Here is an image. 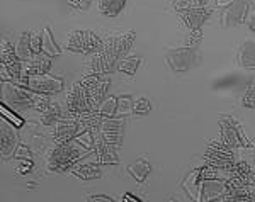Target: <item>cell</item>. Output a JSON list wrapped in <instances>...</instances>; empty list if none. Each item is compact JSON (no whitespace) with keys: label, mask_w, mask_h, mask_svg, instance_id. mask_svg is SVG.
<instances>
[{"label":"cell","mask_w":255,"mask_h":202,"mask_svg":"<svg viewBox=\"0 0 255 202\" xmlns=\"http://www.w3.org/2000/svg\"><path fill=\"white\" fill-rule=\"evenodd\" d=\"M67 117H73V115L68 112L67 105L61 104V102L51 101V104L46 107V110H44V112H41L39 122L43 126H51L53 127L56 122L63 121V119H67Z\"/></svg>","instance_id":"cell-17"},{"label":"cell","mask_w":255,"mask_h":202,"mask_svg":"<svg viewBox=\"0 0 255 202\" xmlns=\"http://www.w3.org/2000/svg\"><path fill=\"white\" fill-rule=\"evenodd\" d=\"M17 148V133L5 121L0 122V153L3 158H12Z\"/></svg>","instance_id":"cell-16"},{"label":"cell","mask_w":255,"mask_h":202,"mask_svg":"<svg viewBox=\"0 0 255 202\" xmlns=\"http://www.w3.org/2000/svg\"><path fill=\"white\" fill-rule=\"evenodd\" d=\"M133 99L131 96H118V112L116 117H128V115L133 114Z\"/></svg>","instance_id":"cell-27"},{"label":"cell","mask_w":255,"mask_h":202,"mask_svg":"<svg viewBox=\"0 0 255 202\" xmlns=\"http://www.w3.org/2000/svg\"><path fill=\"white\" fill-rule=\"evenodd\" d=\"M63 104L67 105L68 112L75 117L82 112H87V110H92L89 105V99H87V89L80 84V82H75L67 94H65Z\"/></svg>","instance_id":"cell-8"},{"label":"cell","mask_w":255,"mask_h":202,"mask_svg":"<svg viewBox=\"0 0 255 202\" xmlns=\"http://www.w3.org/2000/svg\"><path fill=\"white\" fill-rule=\"evenodd\" d=\"M203 41V31H189V38H187V43L186 46H192V48H197Z\"/></svg>","instance_id":"cell-31"},{"label":"cell","mask_w":255,"mask_h":202,"mask_svg":"<svg viewBox=\"0 0 255 202\" xmlns=\"http://www.w3.org/2000/svg\"><path fill=\"white\" fill-rule=\"evenodd\" d=\"M213 14H215V9H211V7H194V9L177 10V15L182 19L189 31H203V26Z\"/></svg>","instance_id":"cell-11"},{"label":"cell","mask_w":255,"mask_h":202,"mask_svg":"<svg viewBox=\"0 0 255 202\" xmlns=\"http://www.w3.org/2000/svg\"><path fill=\"white\" fill-rule=\"evenodd\" d=\"M2 115L3 117H9V119H12L14 121V124L17 126V127H22V124H24V121L20 117H17L15 114H12V112H7L5 110V107H2Z\"/></svg>","instance_id":"cell-36"},{"label":"cell","mask_w":255,"mask_h":202,"mask_svg":"<svg viewBox=\"0 0 255 202\" xmlns=\"http://www.w3.org/2000/svg\"><path fill=\"white\" fill-rule=\"evenodd\" d=\"M31 34H32L31 31L22 32V34L19 36V39H17V44H15V53H17V56L24 61V63H26V61H31L32 58L36 56V53L32 51Z\"/></svg>","instance_id":"cell-23"},{"label":"cell","mask_w":255,"mask_h":202,"mask_svg":"<svg viewBox=\"0 0 255 202\" xmlns=\"http://www.w3.org/2000/svg\"><path fill=\"white\" fill-rule=\"evenodd\" d=\"M84 131H87V129H85V126L82 124L79 119L67 117L53 126V139H55L56 144L68 143V141H72V139H75L79 134L84 133Z\"/></svg>","instance_id":"cell-10"},{"label":"cell","mask_w":255,"mask_h":202,"mask_svg":"<svg viewBox=\"0 0 255 202\" xmlns=\"http://www.w3.org/2000/svg\"><path fill=\"white\" fill-rule=\"evenodd\" d=\"M237 160L235 156V150L225 146L223 143H215L209 141V148L204 153V162L208 165H213L216 168H226L228 165H232Z\"/></svg>","instance_id":"cell-9"},{"label":"cell","mask_w":255,"mask_h":202,"mask_svg":"<svg viewBox=\"0 0 255 202\" xmlns=\"http://www.w3.org/2000/svg\"><path fill=\"white\" fill-rule=\"evenodd\" d=\"M22 87H27L32 92L51 96V94H60L65 89V80L61 77H53L49 73H43V75H34L27 78Z\"/></svg>","instance_id":"cell-7"},{"label":"cell","mask_w":255,"mask_h":202,"mask_svg":"<svg viewBox=\"0 0 255 202\" xmlns=\"http://www.w3.org/2000/svg\"><path fill=\"white\" fill-rule=\"evenodd\" d=\"M43 53H46L48 56H58L61 55V48L56 44L55 38H53V32L49 26L43 29Z\"/></svg>","instance_id":"cell-25"},{"label":"cell","mask_w":255,"mask_h":202,"mask_svg":"<svg viewBox=\"0 0 255 202\" xmlns=\"http://www.w3.org/2000/svg\"><path fill=\"white\" fill-rule=\"evenodd\" d=\"M34 96L36 92L27 87L15 82H2V101L14 110H34Z\"/></svg>","instance_id":"cell-3"},{"label":"cell","mask_w":255,"mask_h":202,"mask_svg":"<svg viewBox=\"0 0 255 202\" xmlns=\"http://www.w3.org/2000/svg\"><path fill=\"white\" fill-rule=\"evenodd\" d=\"M89 153L87 148H84L79 141L72 139L68 143H60L55 148L48 151L46 155V165L49 172L55 173H63L72 170V167L75 162H79L82 156Z\"/></svg>","instance_id":"cell-2"},{"label":"cell","mask_w":255,"mask_h":202,"mask_svg":"<svg viewBox=\"0 0 255 202\" xmlns=\"http://www.w3.org/2000/svg\"><path fill=\"white\" fill-rule=\"evenodd\" d=\"M209 2H211V0H196L197 7H208Z\"/></svg>","instance_id":"cell-39"},{"label":"cell","mask_w":255,"mask_h":202,"mask_svg":"<svg viewBox=\"0 0 255 202\" xmlns=\"http://www.w3.org/2000/svg\"><path fill=\"white\" fill-rule=\"evenodd\" d=\"M151 112V102L146 97H139L133 102V114L134 115H148Z\"/></svg>","instance_id":"cell-28"},{"label":"cell","mask_w":255,"mask_h":202,"mask_svg":"<svg viewBox=\"0 0 255 202\" xmlns=\"http://www.w3.org/2000/svg\"><path fill=\"white\" fill-rule=\"evenodd\" d=\"M99 114L102 117H116L118 112V96H109L104 99V102L99 107Z\"/></svg>","instance_id":"cell-26"},{"label":"cell","mask_w":255,"mask_h":202,"mask_svg":"<svg viewBox=\"0 0 255 202\" xmlns=\"http://www.w3.org/2000/svg\"><path fill=\"white\" fill-rule=\"evenodd\" d=\"M250 184L255 185V172H252V175H250Z\"/></svg>","instance_id":"cell-41"},{"label":"cell","mask_w":255,"mask_h":202,"mask_svg":"<svg viewBox=\"0 0 255 202\" xmlns=\"http://www.w3.org/2000/svg\"><path fill=\"white\" fill-rule=\"evenodd\" d=\"M175 10H182V9H194L197 7L196 0H175L174 2Z\"/></svg>","instance_id":"cell-33"},{"label":"cell","mask_w":255,"mask_h":202,"mask_svg":"<svg viewBox=\"0 0 255 202\" xmlns=\"http://www.w3.org/2000/svg\"><path fill=\"white\" fill-rule=\"evenodd\" d=\"M220 127H221V143L225 146L232 148V150H238V148H247L252 144L245 138L242 126L237 121H233L230 115H221Z\"/></svg>","instance_id":"cell-6"},{"label":"cell","mask_w":255,"mask_h":202,"mask_svg":"<svg viewBox=\"0 0 255 202\" xmlns=\"http://www.w3.org/2000/svg\"><path fill=\"white\" fill-rule=\"evenodd\" d=\"M87 201H90V202H104V201L114 202V199H113L111 196H89V197H87Z\"/></svg>","instance_id":"cell-37"},{"label":"cell","mask_w":255,"mask_h":202,"mask_svg":"<svg viewBox=\"0 0 255 202\" xmlns=\"http://www.w3.org/2000/svg\"><path fill=\"white\" fill-rule=\"evenodd\" d=\"M128 199H133V201H141V199H139V197L133 196V194H126V196H125V201H128Z\"/></svg>","instance_id":"cell-40"},{"label":"cell","mask_w":255,"mask_h":202,"mask_svg":"<svg viewBox=\"0 0 255 202\" xmlns=\"http://www.w3.org/2000/svg\"><path fill=\"white\" fill-rule=\"evenodd\" d=\"M165 61L172 72H189L201 61L199 48L186 46V44L179 48H165Z\"/></svg>","instance_id":"cell-4"},{"label":"cell","mask_w":255,"mask_h":202,"mask_svg":"<svg viewBox=\"0 0 255 202\" xmlns=\"http://www.w3.org/2000/svg\"><path fill=\"white\" fill-rule=\"evenodd\" d=\"M242 105H244L245 109H254L255 107V80L247 87L244 97H242Z\"/></svg>","instance_id":"cell-29"},{"label":"cell","mask_w":255,"mask_h":202,"mask_svg":"<svg viewBox=\"0 0 255 202\" xmlns=\"http://www.w3.org/2000/svg\"><path fill=\"white\" fill-rule=\"evenodd\" d=\"M245 22H247V27H249L252 32H255V12L250 15V19H245Z\"/></svg>","instance_id":"cell-38"},{"label":"cell","mask_w":255,"mask_h":202,"mask_svg":"<svg viewBox=\"0 0 255 202\" xmlns=\"http://www.w3.org/2000/svg\"><path fill=\"white\" fill-rule=\"evenodd\" d=\"M72 173L80 180H96V179H101L104 175V170L102 167L97 163H92V162H85V163H75L72 167Z\"/></svg>","instance_id":"cell-19"},{"label":"cell","mask_w":255,"mask_h":202,"mask_svg":"<svg viewBox=\"0 0 255 202\" xmlns=\"http://www.w3.org/2000/svg\"><path fill=\"white\" fill-rule=\"evenodd\" d=\"M151 170H153V165H151L150 160H146V158H139L133 165H129V167H128L129 175L139 184L145 182V180L148 179V175L151 173Z\"/></svg>","instance_id":"cell-22"},{"label":"cell","mask_w":255,"mask_h":202,"mask_svg":"<svg viewBox=\"0 0 255 202\" xmlns=\"http://www.w3.org/2000/svg\"><path fill=\"white\" fill-rule=\"evenodd\" d=\"M104 39L99 38L97 32L89 31V29H77V31L68 32L65 49L79 55H92L102 48Z\"/></svg>","instance_id":"cell-5"},{"label":"cell","mask_w":255,"mask_h":202,"mask_svg":"<svg viewBox=\"0 0 255 202\" xmlns=\"http://www.w3.org/2000/svg\"><path fill=\"white\" fill-rule=\"evenodd\" d=\"M12 158H15V160H31L32 158L31 148L27 146V144H24V143L17 144V148H15V151H14V155H12Z\"/></svg>","instance_id":"cell-30"},{"label":"cell","mask_w":255,"mask_h":202,"mask_svg":"<svg viewBox=\"0 0 255 202\" xmlns=\"http://www.w3.org/2000/svg\"><path fill=\"white\" fill-rule=\"evenodd\" d=\"M237 65L245 70H255V39H245L237 51Z\"/></svg>","instance_id":"cell-18"},{"label":"cell","mask_w":255,"mask_h":202,"mask_svg":"<svg viewBox=\"0 0 255 202\" xmlns=\"http://www.w3.org/2000/svg\"><path fill=\"white\" fill-rule=\"evenodd\" d=\"M51 70V56H48L46 53H39L32 58L31 61H26L22 68V78H20L19 85H22L27 78L34 75H43V73H49Z\"/></svg>","instance_id":"cell-15"},{"label":"cell","mask_w":255,"mask_h":202,"mask_svg":"<svg viewBox=\"0 0 255 202\" xmlns=\"http://www.w3.org/2000/svg\"><path fill=\"white\" fill-rule=\"evenodd\" d=\"M126 119L125 117H104L101 124V136L114 146H121L125 136Z\"/></svg>","instance_id":"cell-12"},{"label":"cell","mask_w":255,"mask_h":202,"mask_svg":"<svg viewBox=\"0 0 255 202\" xmlns=\"http://www.w3.org/2000/svg\"><path fill=\"white\" fill-rule=\"evenodd\" d=\"M119 146H114L106 141L101 133L94 134V151H96L97 162L104 165H116L121 162V155L118 151Z\"/></svg>","instance_id":"cell-14"},{"label":"cell","mask_w":255,"mask_h":202,"mask_svg":"<svg viewBox=\"0 0 255 202\" xmlns=\"http://www.w3.org/2000/svg\"><path fill=\"white\" fill-rule=\"evenodd\" d=\"M143 63V58L141 56H136V55H126L125 58H121L118 63V68L119 72L126 73V75L129 77H134L138 72V68L141 67Z\"/></svg>","instance_id":"cell-24"},{"label":"cell","mask_w":255,"mask_h":202,"mask_svg":"<svg viewBox=\"0 0 255 202\" xmlns=\"http://www.w3.org/2000/svg\"><path fill=\"white\" fill-rule=\"evenodd\" d=\"M128 0H97L99 14L104 17H118L126 9Z\"/></svg>","instance_id":"cell-21"},{"label":"cell","mask_w":255,"mask_h":202,"mask_svg":"<svg viewBox=\"0 0 255 202\" xmlns=\"http://www.w3.org/2000/svg\"><path fill=\"white\" fill-rule=\"evenodd\" d=\"M136 39V32L129 31L125 34H109L106 36L102 48L90 55L89 63L85 65V73L94 75H106L118 68L121 58H125L131 51Z\"/></svg>","instance_id":"cell-1"},{"label":"cell","mask_w":255,"mask_h":202,"mask_svg":"<svg viewBox=\"0 0 255 202\" xmlns=\"http://www.w3.org/2000/svg\"><path fill=\"white\" fill-rule=\"evenodd\" d=\"M109 87H111L109 77H104L96 87H92L90 90H87V99H89L90 109L97 110L99 107H101V104L104 102V99H106V94H108Z\"/></svg>","instance_id":"cell-20"},{"label":"cell","mask_w":255,"mask_h":202,"mask_svg":"<svg viewBox=\"0 0 255 202\" xmlns=\"http://www.w3.org/2000/svg\"><path fill=\"white\" fill-rule=\"evenodd\" d=\"M0 60L2 65L9 70V73L12 75V80L15 84H19L20 78H22V68H24V61L20 60L15 53V46H12L10 43L3 41L2 43V51H0Z\"/></svg>","instance_id":"cell-13"},{"label":"cell","mask_w":255,"mask_h":202,"mask_svg":"<svg viewBox=\"0 0 255 202\" xmlns=\"http://www.w3.org/2000/svg\"><path fill=\"white\" fill-rule=\"evenodd\" d=\"M90 2H92V0H68V5L72 7L73 10L84 12L90 7Z\"/></svg>","instance_id":"cell-32"},{"label":"cell","mask_w":255,"mask_h":202,"mask_svg":"<svg viewBox=\"0 0 255 202\" xmlns=\"http://www.w3.org/2000/svg\"><path fill=\"white\" fill-rule=\"evenodd\" d=\"M244 150L247 151L244 158L247 160V162L250 163V167H252V170L255 172V146H252V144H250V146L244 148Z\"/></svg>","instance_id":"cell-35"},{"label":"cell","mask_w":255,"mask_h":202,"mask_svg":"<svg viewBox=\"0 0 255 202\" xmlns=\"http://www.w3.org/2000/svg\"><path fill=\"white\" fill-rule=\"evenodd\" d=\"M32 167H34V163L31 162V160H20V163L17 165V173L19 175H26V173H29L32 170Z\"/></svg>","instance_id":"cell-34"}]
</instances>
